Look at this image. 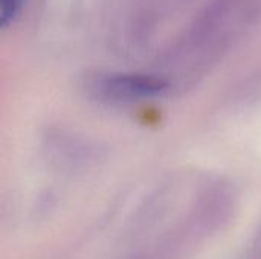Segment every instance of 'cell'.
I'll use <instances>...</instances> for the list:
<instances>
[{"label": "cell", "instance_id": "1", "mask_svg": "<svg viewBox=\"0 0 261 259\" xmlns=\"http://www.w3.org/2000/svg\"><path fill=\"white\" fill-rule=\"evenodd\" d=\"M167 89L165 81L147 75H110L96 79V96L110 102H133L161 95Z\"/></svg>", "mask_w": 261, "mask_h": 259}, {"label": "cell", "instance_id": "2", "mask_svg": "<svg viewBox=\"0 0 261 259\" xmlns=\"http://www.w3.org/2000/svg\"><path fill=\"white\" fill-rule=\"evenodd\" d=\"M26 0H0V24L3 27L12 24L21 14Z\"/></svg>", "mask_w": 261, "mask_h": 259}]
</instances>
